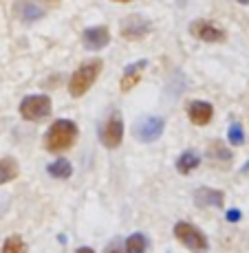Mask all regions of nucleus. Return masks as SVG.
Masks as SVG:
<instances>
[{
	"instance_id": "17",
	"label": "nucleus",
	"mask_w": 249,
	"mask_h": 253,
	"mask_svg": "<svg viewBox=\"0 0 249 253\" xmlns=\"http://www.w3.org/2000/svg\"><path fill=\"white\" fill-rule=\"evenodd\" d=\"M146 238L144 233H133V236L126 240V253H146Z\"/></svg>"
},
{
	"instance_id": "3",
	"label": "nucleus",
	"mask_w": 249,
	"mask_h": 253,
	"mask_svg": "<svg viewBox=\"0 0 249 253\" xmlns=\"http://www.w3.org/2000/svg\"><path fill=\"white\" fill-rule=\"evenodd\" d=\"M174 236H177L179 242H183L190 251H194V253L207 251V238H205L197 227L190 225V222H177V225H174Z\"/></svg>"
},
{
	"instance_id": "8",
	"label": "nucleus",
	"mask_w": 249,
	"mask_h": 253,
	"mask_svg": "<svg viewBox=\"0 0 249 253\" xmlns=\"http://www.w3.org/2000/svg\"><path fill=\"white\" fill-rule=\"evenodd\" d=\"M100 139L106 148H117L124 139V124H121V117L119 115H113L108 121H104L100 130Z\"/></svg>"
},
{
	"instance_id": "6",
	"label": "nucleus",
	"mask_w": 249,
	"mask_h": 253,
	"mask_svg": "<svg viewBox=\"0 0 249 253\" xmlns=\"http://www.w3.org/2000/svg\"><path fill=\"white\" fill-rule=\"evenodd\" d=\"M47 7L42 4V0H16L13 2V13L18 20L22 22H36L45 16Z\"/></svg>"
},
{
	"instance_id": "25",
	"label": "nucleus",
	"mask_w": 249,
	"mask_h": 253,
	"mask_svg": "<svg viewBox=\"0 0 249 253\" xmlns=\"http://www.w3.org/2000/svg\"><path fill=\"white\" fill-rule=\"evenodd\" d=\"M238 2H241V4H249V0H238Z\"/></svg>"
},
{
	"instance_id": "9",
	"label": "nucleus",
	"mask_w": 249,
	"mask_h": 253,
	"mask_svg": "<svg viewBox=\"0 0 249 253\" xmlns=\"http://www.w3.org/2000/svg\"><path fill=\"white\" fill-rule=\"evenodd\" d=\"M190 33L203 42H223L225 40V31H223L221 27H216L214 22H207V20L192 22L190 24Z\"/></svg>"
},
{
	"instance_id": "7",
	"label": "nucleus",
	"mask_w": 249,
	"mask_h": 253,
	"mask_svg": "<svg viewBox=\"0 0 249 253\" xmlns=\"http://www.w3.org/2000/svg\"><path fill=\"white\" fill-rule=\"evenodd\" d=\"M150 29H152V24L146 20L144 16H137V13L121 20V36H124L126 40H139V38L148 36Z\"/></svg>"
},
{
	"instance_id": "20",
	"label": "nucleus",
	"mask_w": 249,
	"mask_h": 253,
	"mask_svg": "<svg viewBox=\"0 0 249 253\" xmlns=\"http://www.w3.org/2000/svg\"><path fill=\"white\" fill-rule=\"evenodd\" d=\"M207 154H209L212 159H218V161H229V159H232V152H229V150H227L223 143H218V141L209 145V148H207Z\"/></svg>"
},
{
	"instance_id": "4",
	"label": "nucleus",
	"mask_w": 249,
	"mask_h": 253,
	"mask_svg": "<svg viewBox=\"0 0 249 253\" xmlns=\"http://www.w3.org/2000/svg\"><path fill=\"white\" fill-rule=\"evenodd\" d=\"M20 115L27 121H38L51 115V99L47 95H29L20 104Z\"/></svg>"
},
{
	"instance_id": "22",
	"label": "nucleus",
	"mask_w": 249,
	"mask_h": 253,
	"mask_svg": "<svg viewBox=\"0 0 249 253\" xmlns=\"http://www.w3.org/2000/svg\"><path fill=\"white\" fill-rule=\"evenodd\" d=\"M106 253H124V251H121V247L113 245V247H110V249H106Z\"/></svg>"
},
{
	"instance_id": "15",
	"label": "nucleus",
	"mask_w": 249,
	"mask_h": 253,
	"mask_svg": "<svg viewBox=\"0 0 249 253\" xmlns=\"http://www.w3.org/2000/svg\"><path fill=\"white\" fill-rule=\"evenodd\" d=\"M199 163H201L199 154H194V152H183L181 157H179V161H177V169H179L181 174H190L192 169L199 168Z\"/></svg>"
},
{
	"instance_id": "10",
	"label": "nucleus",
	"mask_w": 249,
	"mask_h": 253,
	"mask_svg": "<svg viewBox=\"0 0 249 253\" xmlns=\"http://www.w3.org/2000/svg\"><path fill=\"white\" fill-rule=\"evenodd\" d=\"M110 40V33L106 27H91L84 31V36H82V42H84L86 48H91V51H100V48H104L108 44Z\"/></svg>"
},
{
	"instance_id": "11",
	"label": "nucleus",
	"mask_w": 249,
	"mask_h": 253,
	"mask_svg": "<svg viewBox=\"0 0 249 253\" xmlns=\"http://www.w3.org/2000/svg\"><path fill=\"white\" fill-rule=\"evenodd\" d=\"M146 66H148V62L146 60H139V62H135V64H130V66H126V71H124V75H121V90H130V88H135L137 84H139V80L144 77V71H146Z\"/></svg>"
},
{
	"instance_id": "21",
	"label": "nucleus",
	"mask_w": 249,
	"mask_h": 253,
	"mask_svg": "<svg viewBox=\"0 0 249 253\" xmlns=\"http://www.w3.org/2000/svg\"><path fill=\"white\" fill-rule=\"evenodd\" d=\"M238 218H241V211H227V220H229V222L238 220Z\"/></svg>"
},
{
	"instance_id": "24",
	"label": "nucleus",
	"mask_w": 249,
	"mask_h": 253,
	"mask_svg": "<svg viewBox=\"0 0 249 253\" xmlns=\"http://www.w3.org/2000/svg\"><path fill=\"white\" fill-rule=\"evenodd\" d=\"M179 4H181V7H185V2H188V0H177Z\"/></svg>"
},
{
	"instance_id": "5",
	"label": "nucleus",
	"mask_w": 249,
	"mask_h": 253,
	"mask_svg": "<svg viewBox=\"0 0 249 253\" xmlns=\"http://www.w3.org/2000/svg\"><path fill=\"white\" fill-rule=\"evenodd\" d=\"M163 128H165V121L163 119H159V117H144V119H139L135 124L133 132H135V137L139 141L150 143V141H154V139L161 137Z\"/></svg>"
},
{
	"instance_id": "23",
	"label": "nucleus",
	"mask_w": 249,
	"mask_h": 253,
	"mask_svg": "<svg viewBox=\"0 0 249 253\" xmlns=\"http://www.w3.org/2000/svg\"><path fill=\"white\" fill-rule=\"evenodd\" d=\"M77 253H95V251L89 249V247H82V249H77Z\"/></svg>"
},
{
	"instance_id": "26",
	"label": "nucleus",
	"mask_w": 249,
	"mask_h": 253,
	"mask_svg": "<svg viewBox=\"0 0 249 253\" xmlns=\"http://www.w3.org/2000/svg\"><path fill=\"white\" fill-rule=\"evenodd\" d=\"M115 2H128V0H115Z\"/></svg>"
},
{
	"instance_id": "2",
	"label": "nucleus",
	"mask_w": 249,
	"mask_h": 253,
	"mask_svg": "<svg viewBox=\"0 0 249 253\" xmlns=\"http://www.w3.org/2000/svg\"><path fill=\"white\" fill-rule=\"evenodd\" d=\"M100 71H101V60H91V62H86V64H82L80 69L73 73L71 82H68V92H71L73 97H82L95 84Z\"/></svg>"
},
{
	"instance_id": "16",
	"label": "nucleus",
	"mask_w": 249,
	"mask_h": 253,
	"mask_svg": "<svg viewBox=\"0 0 249 253\" xmlns=\"http://www.w3.org/2000/svg\"><path fill=\"white\" fill-rule=\"evenodd\" d=\"M71 172H73V168L66 159H55V161L49 165V174H51L53 178H68Z\"/></svg>"
},
{
	"instance_id": "12",
	"label": "nucleus",
	"mask_w": 249,
	"mask_h": 253,
	"mask_svg": "<svg viewBox=\"0 0 249 253\" xmlns=\"http://www.w3.org/2000/svg\"><path fill=\"white\" fill-rule=\"evenodd\" d=\"M212 115H214V108L207 101H192V104L188 106V117L192 119V124H197V126L209 124Z\"/></svg>"
},
{
	"instance_id": "1",
	"label": "nucleus",
	"mask_w": 249,
	"mask_h": 253,
	"mask_svg": "<svg viewBox=\"0 0 249 253\" xmlns=\"http://www.w3.org/2000/svg\"><path fill=\"white\" fill-rule=\"evenodd\" d=\"M75 137H77V126L68 119H57L55 124L47 130V137H45L47 150H51V152L68 150L75 143Z\"/></svg>"
},
{
	"instance_id": "18",
	"label": "nucleus",
	"mask_w": 249,
	"mask_h": 253,
	"mask_svg": "<svg viewBox=\"0 0 249 253\" xmlns=\"http://www.w3.org/2000/svg\"><path fill=\"white\" fill-rule=\"evenodd\" d=\"M2 253H27V245L20 236H9L2 245Z\"/></svg>"
},
{
	"instance_id": "13",
	"label": "nucleus",
	"mask_w": 249,
	"mask_h": 253,
	"mask_svg": "<svg viewBox=\"0 0 249 253\" xmlns=\"http://www.w3.org/2000/svg\"><path fill=\"white\" fill-rule=\"evenodd\" d=\"M194 201H197L199 207H223V201H225V196H223L221 192H216V189L201 187L197 192V196H194Z\"/></svg>"
},
{
	"instance_id": "19",
	"label": "nucleus",
	"mask_w": 249,
	"mask_h": 253,
	"mask_svg": "<svg viewBox=\"0 0 249 253\" xmlns=\"http://www.w3.org/2000/svg\"><path fill=\"white\" fill-rule=\"evenodd\" d=\"M227 139H229V143H232V145H243V143H245V132H243V126L234 121V124L229 126V130H227Z\"/></svg>"
},
{
	"instance_id": "14",
	"label": "nucleus",
	"mask_w": 249,
	"mask_h": 253,
	"mask_svg": "<svg viewBox=\"0 0 249 253\" xmlns=\"http://www.w3.org/2000/svg\"><path fill=\"white\" fill-rule=\"evenodd\" d=\"M18 172H20V165H18L16 159L4 157L2 161H0V185L13 181V178L18 176Z\"/></svg>"
}]
</instances>
